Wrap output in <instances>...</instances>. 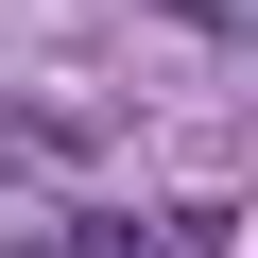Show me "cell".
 I'll return each instance as SVG.
<instances>
[{"instance_id": "cell-1", "label": "cell", "mask_w": 258, "mask_h": 258, "mask_svg": "<svg viewBox=\"0 0 258 258\" xmlns=\"http://www.w3.org/2000/svg\"><path fill=\"white\" fill-rule=\"evenodd\" d=\"M52 155H86V120H52V103H0V172H52Z\"/></svg>"}, {"instance_id": "cell-2", "label": "cell", "mask_w": 258, "mask_h": 258, "mask_svg": "<svg viewBox=\"0 0 258 258\" xmlns=\"http://www.w3.org/2000/svg\"><path fill=\"white\" fill-rule=\"evenodd\" d=\"M18 258H155L138 224H52V241H18Z\"/></svg>"}]
</instances>
